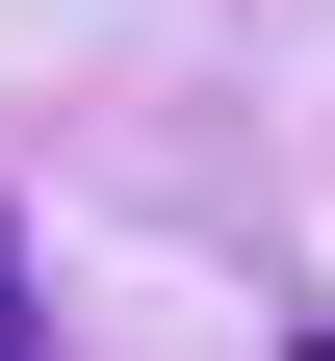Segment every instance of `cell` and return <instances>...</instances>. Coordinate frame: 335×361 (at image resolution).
<instances>
[{"mask_svg":"<svg viewBox=\"0 0 335 361\" xmlns=\"http://www.w3.org/2000/svg\"><path fill=\"white\" fill-rule=\"evenodd\" d=\"M0 361H52V284H26V207H0Z\"/></svg>","mask_w":335,"mask_h":361,"instance_id":"1","label":"cell"}]
</instances>
